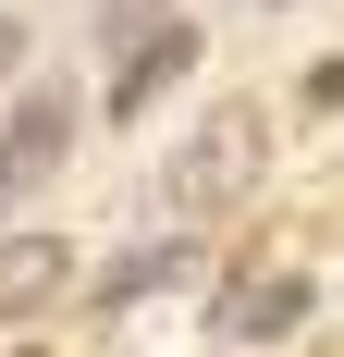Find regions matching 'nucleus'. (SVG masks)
Returning <instances> with one entry per match:
<instances>
[{"label": "nucleus", "instance_id": "obj_1", "mask_svg": "<svg viewBox=\"0 0 344 357\" xmlns=\"http://www.w3.org/2000/svg\"><path fill=\"white\" fill-rule=\"evenodd\" d=\"M271 173V111H246V99H221L197 123V136L172 148V210H234L246 185Z\"/></svg>", "mask_w": 344, "mask_h": 357}, {"label": "nucleus", "instance_id": "obj_2", "mask_svg": "<svg viewBox=\"0 0 344 357\" xmlns=\"http://www.w3.org/2000/svg\"><path fill=\"white\" fill-rule=\"evenodd\" d=\"M62 148H74V99H62V86H37V99L13 111V136H0V185H49V173H62Z\"/></svg>", "mask_w": 344, "mask_h": 357}, {"label": "nucleus", "instance_id": "obj_3", "mask_svg": "<svg viewBox=\"0 0 344 357\" xmlns=\"http://www.w3.org/2000/svg\"><path fill=\"white\" fill-rule=\"evenodd\" d=\"M62 284H74V247H62V234H0V321H37Z\"/></svg>", "mask_w": 344, "mask_h": 357}, {"label": "nucleus", "instance_id": "obj_4", "mask_svg": "<svg viewBox=\"0 0 344 357\" xmlns=\"http://www.w3.org/2000/svg\"><path fill=\"white\" fill-rule=\"evenodd\" d=\"M295 308H308V284H295V271H246V284H221V333H234V345L295 333Z\"/></svg>", "mask_w": 344, "mask_h": 357}, {"label": "nucleus", "instance_id": "obj_5", "mask_svg": "<svg viewBox=\"0 0 344 357\" xmlns=\"http://www.w3.org/2000/svg\"><path fill=\"white\" fill-rule=\"evenodd\" d=\"M185 62H197V25H160V37H148V50H136V62L111 74V123H136V111L160 99V86H172V74H185Z\"/></svg>", "mask_w": 344, "mask_h": 357}, {"label": "nucleus", "instance_id": "obj_6", "mask_svg": "<svg viewBox=\"0 0 344 357\" xmlns=\"http://www.w3.org/2000/svg\"><path fill=\"white\" fill-rule=\"evenodd\" d=\"M160 13H172V0H111V13H99V50H111V74H123L148 37H160Z\"/></svg>", "mask_w": 344, "mask_h": 357}, {"label": "nucleus", "instance_id": "obj_7", "mask_svg": "<svg viewBox=\"0 0 344 357\" xmlns=\"http://www.w3.org/2000/svg\"><path fill=\"white\" fill-rule=\"evenodd\" d=\"M13 62H25V25H0V74H13Z\"/></svg>", "mask_w": 344, "mask_h": 357}, {"label": "nucleus", "instance_id": "obj_8", "mask_svg": "<svg viewBox=\"0 0 344 357\" xmlns=\"http://www.w3.org/2000/svg\"><path fill=\"white\" fill-rule=\"evenodd\" d=\"M25 357H37V345H25Z\"/></svg>", "mask_w": 344, "mask_h": 357}]
</instances>
